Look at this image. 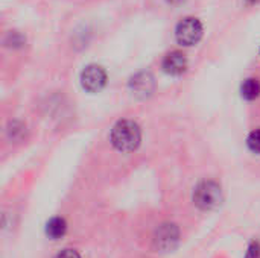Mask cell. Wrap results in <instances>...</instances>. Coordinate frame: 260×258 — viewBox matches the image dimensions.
I'll use <instances>...</instances> for the list:
<instances>
[{
  "mask_svg": "<svg viewBox=\"0 0 260 258\" xmlns=\"http://www.w3.org/2000/svg\"><path fill=\"white\" fill-rule=\"evenodd\" d=\"M140 128L133 120H120L111 131V143L120 152H131L140 144Z\"/></svg>",
  "mask_w": 260,
  "mask_h": 258,
  "instance_id": "obj_1",
  "label": "cell"
},
{
  "mask_svg": "<svg viewBox=\"0 0 260 258\" xmlns=\"http://www.w3.org/2000/svg\"><path fill=\"white\" fill-rule=\"evenodd\" d=\"M193 202L201 210H213V208L219 207L222 202L221 187L213 181L201 182L193 192Z\"/></svg>",
  "mask_w": 260,
  "mask_h": 258,
  "instance_id": "obj_2",
  "label": "cell"
},
{
  "mask_svg": "<svg viewBox=\"0 0 260 258\" xmlns=\"http://www.w3.org/2000/svg\"><path fill=\"white\" fill-rule=\"evenodd\" d=\"M177 41L183 46H193L197 44L203 36V24L195 17L183 18L175 29Z\"/></svg>",
  "mask_w": 260,
  "mask_h": 258,
  "instance_id": "obj_3",
  "label": "cell"
},
{
  "mask_svg": "<svg viewBox=\"0 0 260 258\" xmlns=\"http://www.w3.org/2000/svg\"><path fill=\"white\" fill-rule=\"evenodd\" d=\"M105 82H107V73L101 65L96 64L85 67L81 75V84L90 93L101 91L105 87Z\"/></svg>",
  "mask_w": 260,
  "mask_h": 258,
  "instance_id": "obj_4",
  "label": "cell"
},
{
  "mask_svg": "<svg viewBox=\"0 0 260 258\" xmlns=\"http://www.w3.org/2000/svg\"><path fill=\"white\" fill-rule=\"evenodd\" d=\"M129 87L133 90V93L137 96V97H148L152 94L154 88H155V82H154V78L151 73L148 71H142V73H137L131 82H129Z\"/></svg>",
  "mask_w": 260,
  "mask_h": 258,
  "instance_id": "obj_5",
  "label": "cell"
},
{
  "mask_svg": "<svg viewBox=\"0 0 260 258\" xmlns=\"http://www.w3.org/2000/svg\"><path fill=\"white\" fill-rule=\"evenodd\" d=\"M187 68V59L186 56L178 52V50H174L171 53H168L163 59V70L169 75H174V76H178L181 73H184Z\"/></svg>",
  "mask_w": 260,
  "mask_h": 258,
  "instance_id": "obj_6",
  "label": "cell"
},
{
  "mask_svg": "<svg viewBox=\"0 0 260 258\" xmlns=\"http://www.w3.org/2000/svg\"><path fill=\"white\" fill-rule=\"evenodd\" d=\"M177 239H178V233H177V230L174 228V225H165V227L157 233L155 242H157L158 246H161V248H165V249H169V248L172 249L174 245H175V242H177Z\"/></svg>",
  "mask_w": 260,
  "mask_h": 258,
  "instance_id": "obj_7",
  "label": "cell"
},
{
  "mask_svg": "<svg viewBox=\"0 0 260 258\" xmlns=\"http://www.w3.org/2000/svg\"><path fill=\"white\" fill-rule=\"evenodd\" d=\"M241 94H242V97L247 99V100H254V99H257L260 96L259 81H257V79H253V78L244 81V84L241 85Z\"/></svg>",
  "mask_w": 260,
  "mask_h": 258,
  "instance_id": "obj_8",
  "label": "cell"
},
{
  "mask_svg": "<svg viewBox=\"0 0 260 258\" xmlns=\"http://www.w3.org/2000/svg\"><path fill=\"white\" fill-rule=\"evenodd\" d=\"M67 225L66 220L61 217H53L52 220H49L47 227H46V233L50 239H59L66 234Z\"/></svg>",
  "mask_w": 260,
  "mask_h": 258,
  "instance_id": "obj_9",
  "label": "cell"
},
{
  "mask_svg": "<svg viewBox=\"0 0 260 258\" xmlns=\"http://www.w3.org/2000/svg\"><path fill=\"white\" fill-rule=\"evenodd\" d=\"M247 144H248V148H250L254 154H260V129H254V131L248 135Z\"/></svg>",
  "mask_w": 260,
  "mask_h": 258,
  "instance_id": "obj_10",
  "label": "cell"
},
{
  "mask_svg": "<svg viewBox=\"0 0 260 258\" xmlns=\"http://www.w3.org/2000/svg\"><path fill=\"white\" fill-rule=\"evenodd\" d=\"M55 258H81L79 257V254L76 252V251H73V249H64V251H61L58 255Z\"/></svg>",
  "mask_w": 260,
  "mask_h": 258,
  "instance_id": "obj_11",
  "label": "cell"
},
{
  "mask_svg": "<svg viewBox=\"0 0 260 258\" xmlns=\"http://www.w3.org/2000/svg\"><path fill=\"white\" fill-rule=\"evenodd\" d=\"M259 246L257 245H253L251 248H250V251H248V255H247V258H257V255H259Z\"/></svg>",
  "mask_w": 260,
  "mask_h": 258,
  "instance_id": "obj_12",
  "label": "cell"
},
{
  "mask_svg": "<svg viewBox=\"0 0 260 258\" xmlns=\"http://www.w3.org/2000/svg\"><path fill=\"white\" fill-rule=\"evenodd\" d=\"M171 3H178V2H181V0H169Z\"/></svg>",
  "mask_w": 260,
  "mask_h": 258,
  "instance_id": "obj_13",
  "label": "cell"
}]
</instances>
